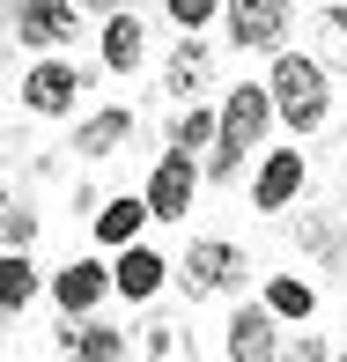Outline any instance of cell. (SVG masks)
<instances>
[{"instance_id":"obj_21","label":"cell","mask_w":347,"mask_h":362,"mask_svg":"<svg viewBox=\"0 0 347 362\" xmlns=\"http://www.w3.org/2000/svg\"><path fill=\"white\" fill-rule=\"evenodd\" d=\"M266 310H274V318H310L318 296H310V281H295V274H274V281H266Z\"/></svg>"},{"instance_id":"obj_13","label":"cell","mask_w":347,"mask_h":362,"mask_svg":"<svg viewBox=\"0 0 347 362\" xmlns=\"http://www.w3.org/2000/svg\"><path fill=\"white\" fill-rule=\"evenodd\" d=\"M222 355H229V362H266V355H281V340H274V310H237V318H229Z\"/></svg>"},{"instance_id":"obj_22","label":"cell","mask_w":347,"mask_h":362,"mask_svg":"<svg viewBox=\"0 0 347 362\" xmlns=\"http://www.w3.org/2000/svg\"><path fill=\"white\" fill-rule=\"evenodd\" d=\"M318 37H325V59L347 67V0H318Z\"/></svg>"},{"instance_id":"obj_7","label":"cell","mask_w":347,"mask_h":362,"mask_svg":"<svg viewBox=\"0 0 347 362\" xmlns=\"http://www.w3.org/2000/svg\"><path fill=\"white\" fill-rule=\"evenodd\" d=\"M192 192H200V170H192L185 148H170V156L155 163V177H148V192H141V200H148V222H177L192 207Z\"/></svg>"},{"instance_id":"obj_19","label":"cell","mask_w":347,"mask_h":362,"mask_svg":"<svg viewBox=\"0 0 347 362\" xmlns=\"http://www.w3.org/2000/svg\"><path fill=\"white\" fill-rule=\"evenodd\" d=\"M214 134H222V119L200 104H177V119H170V148H185V156H207Z\"/></svg>"},{"instance_id":"obj_4","label":"cell","mask_w":347,"mask_h":362,"mask_svg":"<svg viewBox=\"0 0 347 362\" xmlns=\"http://www.w3.org/2000/svg\"><path fill=\"white\" fill-rule=\"evenodd\" d=\"M74 96H81V67H74L67 52H59V59L45 52L37 67L23 74V104L37 111V119H67V111H74Z\"/></svg>"},{"instance_id":"obj_12","label":"cell","mask_w":347,"mask_h":362,"mask_svg":"<svg viewBox=\"0 0 347 362\" xmlns=\"http://www.w3.org/2000/svg\"><path fill=\"white\" fill-rule=\"evenodd\" d=\"M52 348H59V355H89V362H119L134 340H126L119 325H104V318H89V310H81V325H67Z\"/></svg>"},{"instance_id":"obj_9","label":"cell","mask_w":347,"mask_h":362,"mask_svg":"<svg viewBox=\"0 0 347 362\" xmlns=\"http://www.w3.org/2000/svg\"><path fill=\"white\" fill-rule=\"evenodd\" d=\"M52 296H59V310H74V318H81V310H96V303L111 296V267H96V259H74V267H59V274H52Z\"/></svg>"},{"instance_id":"obj_6","label":"cell","mask_w":347,"mask_h":362,"mask_svg":"<svg viewBox=\"0 0 347 362\" xmlns=\"http://www.w3.org/2000/svg\"><path fill=\"white\" fill-rule=\"evenodd\" d=\"M222 23L244 52H281L288 37V0H222Z\"/></svg>"},{"instance_id":"obj_1","label":"cell","mask_w":347,"mask_h":362,"mask_svg":"<svg viewBox=\"0 0 347 362\" xmlns=\"http://www.w3.org/2000/svg\"><path fill=\"white\" fill-rule=\"evenodd\" d=\"M274 111L288 119V134H318L325 126V67L303 52H274Z\"/></svg>"},{"instance_id":"obj_17","label":"cell","mask_w":347,"mask_h":362,"mask_svg":"<svg viewBox=\"0 0 347 362\" xmlns=\"http://www.w3.org/2000/svg\"><path fill=\"white\" fill-rule=\"evenodd\" d=\"M141 59H148L141 23H134V15H111V23H104V67H111V74H134Z\"/></svg>"},{"instance_id":"obj_3","label":"cell","mask_w":347,"mask_h":362,"mask_svg":"<svg viewBox=\"0 0 347 362\" xmlns=\"http://www.w3.org/2000/svg\"><path fill=\"white\" fill-rule=\"evenodd\" d=\"M214 119H222V148H237V156H252L259 148V134H266L274 126V89H259V81H237V89H229V104L214 111Z\"/></svg>"},{"instance_id":"obj_14","label":"cell","mask_w":347,"mask_h":362,"mask_svg":"<svg viewBox=\"0 0 347 362\" xmlns=\"http://www.w3.org/2000/svg\"><path fill=\"white\" fill-rule=\"evenodd\" d=\"M126 141H134V111L111 104V111H96V119L74 134V156H81V163H104L111 148H126Z\"/></svg>"},{"instance_id":"obj_23","label":"cell","mask_w":347,"mask_h":362,"mask_svg":"<svg viewBox=\"0 0 347 362\" xmlns=\"http://www.w3.org/2000/svg\"><path fill=\"white\" fill-rule=\"evenodd\" d=\"M163 8H170V23H177V30H207L214 15H222V0H163Z\"/></svg>"},{"instance_id":"obj_15","label":"cell","mask_w":347,"mask_h":362,"mask_svg":"<svg viewBox=\"0 0 347 362\" xmlns=\"http://www.w3.org/2000/svg\"><path fill=\"white\" fill-rule=\"evenodd\" d=\"M141 222H148V200H104L96 207V244H111V252H119V244H134L141 237Z\"/></svg>"},{"instance_id":"obj_8","label":"cell","mask_w":347,"mask_h":362,"mask_svg":"<svg viewBox=\"0 0 347 362\" xmlns=\"http://www.w3.org/2000/svg\"><path fill=\"white\" fill-rule=\"evenodd\" d=\"M207 67H214L207 37H200V30H185V37H177V52H170V67H163V89H170L177 104H192V96L207 89Z\"/></svg>"},{"instance_id":"obj_10","label":"cell","mask_w":347,"mask_h":362,"mask_svg":"<svg viewBox=\"0 0 347 362\" xmlns=\"http://www.w3.org/2000/svg\"><path fill=\"white\" fill-rule=\"evenodd\" d=\"M295 192H303V156H295V148H288V156H266V163H259V177H252L259 215H281Z\"/></svg>"},{"instance_id":"obj_11","label":"cell","mask_w":347,"mask_h":362,"mask_svg":"<svg viewBox=\"0 0 347 362\" xmlns=\"http://www.w3.org/2000/svg\"><path fill=\"white\" fill-rule=\"evenodd\" d=\"M163 281H170V267H163L148 244H119V274H111V288H119L126 303H148Z\"/></svg>"},{"instance_id":"obj_16","label":"cell","mask_w":347,"mask_h":362,"mask_svg":"<svg viewBox=\"0 0 347 362\" xmlns=\"http://www.w3.org/2000/svg\"><path fill=\"white\" fill-rule=\"evenodd\" d=\"M295 244H303L310 259H325V267H340V259H347V229H340V215H295Z\"/></svg>"},{"instance_id":"obj_5","label":"cell","mask_w":347,"mask_h":362,"mask_svg":"<svg viewBox=\"0 0 347 362\" xmlns=\"http://www.w3.org/2000/svg\"><path fill=\"white\" fill-rule=\"evenodd\" d=\"M74 30H81L74 0H23L15 8V45H30V52H67Z\"/></svg>"},{"instance_id":"obj_20","label":"cell","mask_w":347,"mask_h":362,"mask_svg":"<svg viewBox=\"0 0 347 362\" xmlns=\"http://www.w3.org/2000/svg\"><path fill=\"white\" fill-rule=\"evenodd\" d=\"M23 303H37V267L8 244L0 252V310H23Z\"/></svg>"},{"instance_id":"obj_24","label":"cell","mask_w":347,"mask_h":362,"mask_svg":"<svg viewBox=\"0 0 347 362\" xmlns=\"http://www.w3.org/2000/svg\"><path fill=\"white\" fill-rule=\"evenodd\" d=\"M0 237H8L15 252H23V244L37 237V215H30V207H0Z\"/></svg>"},{"instance_id":"obj_18","label":"cell","mask_w":347,"mask_h":362,"mask_svg":"<svg viewBox=\"0 0 347 362\" xmlns=\"http://www.w3.org/2000/svg\"><path fill=\"white\" fill-rule=\"evenodd\" d=\"M134 333H141L134 355H155V362H170V355L185 362V355H192V340H185V325H177V318H141Z\"/></svg>"},{"instance_id":"obj_2","label":"cell","mask_w":347,"mask_h":362,"mask_svg":"<svg viewBox=\"0 0 347 362\" xmlns=\"http://www.w3.org/2000/svg\"><path fill=\"white\" fill-rule=\"evenodd\" d=\"M177 281H185V296H200V303L207 296H229L244 281V252L222 244V237H207V244H192V252L177 259Z\"/></svg>"}]
</instances>
